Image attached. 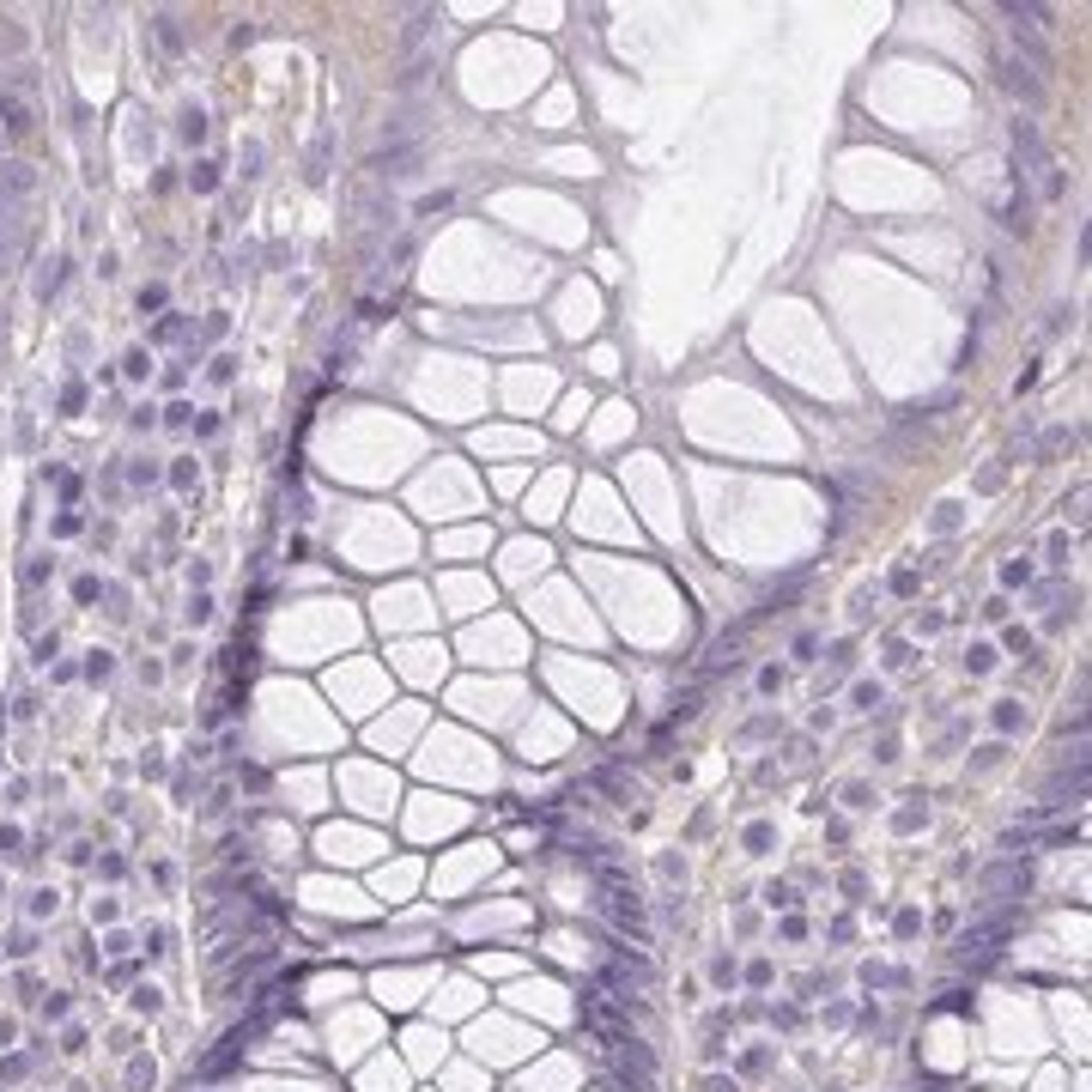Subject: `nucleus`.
I'll list each match as a JSON object with an SVG mask.
<instances>
[{"mask_svg":"<svg viewBox=\"0 0 1092 1092\" xmlns=\"http://www.w3.org/2000/svg\"><path fill=\"white\" fill-rule=\"evenodd\" d=\"M1013 134V152H1020V164L1026 170H1038V182H1044V201H1062V170H1056V158H1050V146H1044V134H1038V121H1013L1007 127Z\"/></svg>","mask_w":1092,"mask_h":1092,"instance_id":"f257e3e1","label":"nucleus"},{"mask_svg":"<svg viewBox=\"0 0 1092 1092\" xmlns=\"http://www.w3.org/2000/svg\"><path fill=\"white\" fill-rule=\"evenodd\" d=\"M995 73H1001V86H1007L1026 110H1038V104H1044V79H1038V73H1032L1013 49H995Z\"/></svg>","mask_w":1092,"mask_h":1092,"instance_id":"f03ea898","label":"nucleus"},{"mask_svg":"<svg viewBox=\"0 0 1092 1092\" xmlns=\"http://www.w3.org/2000/svg\"><path fill=\"white\" fill-rule=\"evenodd\" d=\"M1001 18L1013 24V43H1020V61H1026L1032 73H1050V67H1056V55H1050V43H1044V37H1038V31H1032V24L1020 18V6H1013V0L1001 6Z\"/></svg>","mask_w":1092,"mask_h":1092,"instance_id":"7ed1b4c3","label":"nucleus"},{"mask_svg":"<svg viewBox=\"0 0 1092 1092\" xmlns=\"http://www.w3.org/2000/svg\"><path fill=\"white\" fill-rule=\"evenodd\" d=\"M370 170H376V176H413V170H419V146H388V152L370 158Z\"/></svg>","mask_w":1092,"mask_h":1092,"instance_id":"20e7f679","label":"nucleus"},{"mask_svg":"<svg viewBox=\"0 0 1092 1092\" xmlns=\"http://www.w3.org/2000/svg\"><path fill=\"white\" fill-rule=\"evenodd\" d=\"M0 127L6 134H31V104L18 92H0Z\"/></svg>","mask_w":1092,"mask_h":1092,"instance_id":"39448f33","label":"nucleus"},{"mask_svg":"<svg viewBox=\"0 0 1092 1092\" xmlns=\"http://www.w3.org/2000/svg\"><path fill=\"white\" fill-rule=\"evenodd\" d=\"M152 24H158V43H164L170 55H182V31H176V12H158Z\"/></svg>","mask_w":1092,"mask_h":1092,"instance_id":"423d86ee","label":"nucleus"},{"mask_svg":"<svg viewBox=\"0 0 1092 1092\" xmlns=\"http://www.w3.org/2000/svg\"><path fill=\"white\" fill-rule=\"evenodd\" d=\"M983 886H989V892H1001V886H1026V868H989Z\"/></svg>","mask_w":1092,"mask_h":1092,"instance_id":"0eeeda50","label":"nucleus"},{"mask_svg":"<svg viewBox=\"0 0 1092 1092\" xmlns=\"http://www.w3.org/2000/svg\"><path fill=\"white\" fill-rule=\"evenodd\" d=\"M431 18H437V12H431V6H425V12H413V18H407V31H401V43H407V49H413V43H419V37H425V31H431Z\"/></svg>","mask_w":1092,"mask_h":1092,"instance_id":"6e6552de","label":"nucleus"},{"mask_svg":"<svg viewBox=\"0 0 1092 1092\" xmlns=\"http://www.w3.org/2000/svg\"><path fill=\"white\" fill-rule=\"evenodd\" d=\"M425 73H431V61H413V67L395 79V92H419V86H425Z\"/></svg>","mask_w":1092,"mask_h":1092,"instance_id":"1a4fd4ad","label":"nucleus"},{"mask_svg":"<svg viewBox=\"0 0 1092 1092\" xmlns=\"http://www.w3.org/2000/svg\"><path fill=\"white\" fill-rule=\"evenodd\" d=\"M1068 443H1075V431H1068V425H1056V431L1044 437V456H1056V450H1068Z\"/></svg>","mask_w":1092,"mask_h":1092,"instance_id":"9d476101","label":"nucleus"},{"mask_svg":"<svg viewBox=\"0 0 1092 1092\" xmlns=\"http://www.w3.org/2000/svg\"><path fill=\"white\" fill-rule=\"evenodd\" d=\"M450 201H456V195H450V189H437V195H425V201H419V213H437V207H450Z\"/></svg>","mask_w":1092,"mask_h":1092,"instance_id":"9b49d317","label":"nucleus"}]
</instances>
